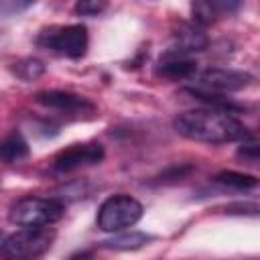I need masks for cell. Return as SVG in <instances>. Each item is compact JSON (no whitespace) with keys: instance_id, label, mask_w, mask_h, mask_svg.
<instances>
[{"instance_id":"cell-1","label":"cell","mask_w":260,"mask_h":260,"mask_svg":"<svg viewBox=\"0 0 260 260\" xmlns=\"http://www.w3.org/2000/svg\"><path fill=\"white\" fill-rule=\"evenodd\" d=\"M173 126L183 138L205 144H228L250 136L248 128L238 118H234L230 112L209 106L179 114Z\"/></svg>"},{"instance_id":"cell-2","label":"cell","mask_w":260,"mask_h":260,"mask_svg":"<svg viewBox=\"0 0 260 260\" xmlns=\"http://www.w3.org/2000/svg\"><path fill=\"white\" fill-rule=\"evenodd\" d=\"M65 213V205L55 197H22L12 203L8 219L18 228H41L57 223Z\"/></svg>"},{"instance_id":"cell-3","label":"cell","mask_w":260,"mask_h":260,"mask_svg":"<svg viewBox=\"0 0 260 260\" xmlns=\"http://www.w3.org/2000/svg\"><path fill=\"white\" fill-rule=\"evenodd\" d=\"M144 213V207L138 199H134L132 195L126 193H116L110 195L108 199H104V203L98 209V228L102 232L108 234H116V232H124L132 225H136L140 221Z\"/></svg>"},{"instance_id":"cell-4","label":"cell","mask_w":260,"mask_h":260,"mask_svg":"<svg viewBox=\"0 0 260 260\" xmlns=\"http://www.w3.org/2000/svg\"><path fill=\"white\" fill-rule=\"evenodd\" d=\"M55 242V232L49 225L41 228H20L6 236L0 246V256L10 260H32L49 252Z\"/></svg>"},{"instance_id":"cell-5","label":"cell","mask_w":260,"mask_h":260,"mask_svg":"<svg viewBox=\"0 0 260 260\" xmlns=\"http://www.w3.org/2000/svg\"><path fill=\"white\" fill-rule=\"evenodd\" d=\"M37 45L41 49H47L51 53H57V55H63L69 59H81L87 53L89 37H87V28L83 24L49 26L39 32Z\"/></svg>"},{"instance_id":"cell-6","label":"cell","mask_w":260,"mask_h":260,"mask_svg":"<svg viewBox=\"0 0 260 260\" xmlns=\"http://www.w3.org/2000/svg\"><path fill=\"white\" fill-rule=\"evenodd\" d=\"M37 102L49 110L61 112L71 118H89L95 114V106L77 93L71 91H61V89H49V91H39Z\"/></svg>"},{"instance_id":"cell-7","label":"cell","mask_w":260,"mask_h":260,"mask_svg":"<svg viewBox=\"0 0 260 260\" xmlns=\"http://www.w3.org/2000/svg\"><path fill=\"white\" fill-rule=\"evenodd\" d=\"M254 77L246 71L223 69V67H209L199 73V87L215 91V93H230L248 87Z\"/></svg>"},{"instance_id":"cell-8","label":"cell","mask_w":260,"mask_h":260,"mask_svg":"<svg viewBox=\"0 0 260 260\" xmlns=\"http://www.w3.org/2000/svg\"><path fill=\"white\" fill-rule=\"evenodd\" d=\"M104 158V148L98 142H85V144H71L69 148L61 150L53 160L55 173H71L81 167L98 165Z\"/></svg>"},{"instance_id":"cell-9","label":"cell","mask_w":260,"mask_h":260,"mask_svg":"<svg viewBox=\"0 0 260 260\" xmlns=\"http://www.w3.org/2000/svg\"><path fill=\"white\" fill-rule=\"evenodd\" d=\"M244 0H191V16L197 26H209L219 18L234 16Z\"/></svg>"},{"instance_id":"cell-10","label":"cell","mask_w":260,"mask_h":260,"mask_svg":"<svg viewBox=\"0 0 260 260\" xmlns=\"http://www.w3.org/2000/svg\"><path fill=\"white\" fill-rule=\"evenodd\" d=\"M156 75L171 81H189L197 75V63L189 55L169 49L156 65Z\"/></svg>"},{"instance_id":"cell-11","label":"cell","mask_w":260,"mask_h":260,"mask_svg":"<svg viewBox=\"0 0 260 260\" xmlns=\"http://www.w3.org/2000/svg\"><path fill=\"white\" fill-rule=\"evenodd\" d=\"M175 37V51L191 55L195 51H203L207 47V35L203 32L201 26H197L195 22H179V28L173 32Z\"/></svg>"},{"instance_id":"cell-12","label":"cell","mask_w":260,"mask_h":260,"mask_svg":"<svg viewBox=\"0 0 260 260\" xmlns=\"http://www.w3.org/2000/svg\"><path fill=\"white\" fill-rule=\"evenodd\" d=\"M28 156V142L22 138V134L12 132L0 138V162L14 165Z\"/></svg>"},{"instance_id":"cell-13","label":"cell","mask_w":260,"mask_h":260,"mask_svg":"<svg viewBox=\"0 0 260 260\" xmlns=\"http://www.w3.org/2000/svg\"><path fill=\"white\" fill-rule=\"evenodd\" d=\"M213 183L228 187V189H236V191H248L258 185V179L254 175H246L238 171H221L213 177Z\"/></svg>"},{"instance_id":"cell-14","label":"cell","mask_w":260,"mask_h":260,"mask_svg":"<svg viewBox=\"0 0 260 260\" xmlns=\"http://www.w3.org/2000/svg\"><path fill=\"white\" fill-rule=\"evenodd\" d=\"M150 240H152V236H148V234H142V232H126V234L114 236L112 240L102 242V246L104 248H110V250H136V248H142L144 244H148Z\"/></svg>"},{"instance_id":"cell-15","label":"cell","mask_w":260,"mask_h":260,"mask_svg":"<svg viewBox=\"0 0 260 260\" xmlns=\"http://www.w3.org/2000/svg\"><path fill=\"white\" fill-rule=\"evenodd\" d=\"M20 79H24V81H32V79H37V77H41L43 73H45V65H43V61H39V59H24V61H20V63H14V69H12Z\"/></svg>"},{"instance_id":"cell-16","label":"cell","mask_w":260,"mask_h":260,"mask_svg":"<svg viewBox=\"0 0 260 260\" xmlns=\"http://www.w3.org/2000/svg\"><path fill=\"white\" fill-rule=\"evenodd\" d=\"M110 0H77L75 2V12L79 16H98L108 8Z\"/></svg>"},{"instance_id":"cell-17","label":"cell","mask_w":260,"mask_h":260,"mask_svg":"<svg viewBox=\"0 0 260 260\" xmlns=\"http://www.w3.org/2000/svg\"><path fill=\"white\" fill-rule=\"evenodd\" d=\"M32 4H35V0H0V16L8 18L14 14H20L26 8H30Z\"/></svg>"},{"instance_id":"cell-18","label":"cell","mask_w":260,"mask_h":260,"mask_svg":"<svg viewBox=\"0 0 260 260\" xmlns=\"http://www.w3.org/2000/svg\"><path fill=\"white\" fill-rule=\"evenodd\" d=\"M238 156L244 158L250 165H256L258 162V142L252 136H246L242 146H240V150H238Z\"/></svg>"}]
</instances>
